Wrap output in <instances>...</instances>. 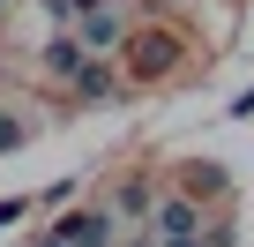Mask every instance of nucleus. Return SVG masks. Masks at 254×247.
<instances>
[{
  "label": "nucleus",
  "mask_w": 254,
  "mask_h": 247,
  "mask_svg": "<svg viewBox=\"0 0 254 247\" xmlns=\"http://www.w3.org/2000/svg\"><path fill=\"white\" fill-rule=\"evenodd\" d=\"M180 68V38H135V45H127V75H135V82H157V75H172Z\"/></svg>",
  "instance_id": "nucleus-1"
},
{
  "label": "nucleus",
  "mask_w": 254,
  "mask_h": 247,
  "mask_svg": "<svg viewBox=\"0 0 254 247\" xmlns=\"http://www.w3.org/2000/svg\"><path fill=\"white\" fill-rule=\"evenodd\" d=\"M60 232H67V247H120V217L112 210H67Z\"/></svg>",
  "instance_id": "nucleus-2"
},
{
  "label": "nucleus",
  "mask_w": 254,
  "mask_h": 247,
  "mask_svg": "<svg viewBox=\"0 0 254 247\" xmlns=\"http://www.w3.org/2000/svg\"><path fill=\"white\" fill-rule=\"evenodd\" d=\"M105 210L120 217V232H127V225H142V217H157V187H150V172H127V180H120V195H112Z\"/></svg>",
  "instance_id": "nucleus-3"
},
{
  "label": "nucleus",
  "mask_w": 254,
  "mask_h": 247,
  "mask_svg": "<svg viewBox=\"0 0 254 247\" xmlns=\"http://www.w3.org/2000/svg\"><path fill=\"white\" fill-rule=\"evenodd\" d=\"M67 90H75L82 105H105V97H120V68H112L105 53H90V60H82V75H75Z\"/></svg>",
  "instance_id": "nucleus-4"
},
{
  "label": "nucleus",
  "mask_w": 254,
  "mask_h": 247,
  "mask_svg": "<svg viewBox=\"0 0 254 247\" xmlns=\"http://www.w3.org/2000/svg\"><path fill=\"white\" fill-rule=\"evenodd\" d=\"M75 38H82L90 53H112V45L127 38V23H120L112 8H105V0H97V8H90V15H75Z\"/></svg>",
  "instance_id": "nucleus-5"
},
{
  "label": "nucleus",
  "mask_w": 254,
  "mask_h": 247,
  "mask_svg": "<svg viewBox=\"0 0 254 247\" xmlns=\"http://www.w3.org/2000/svg\"><path fill=\"white\" fill-rule=\"evenodd\" d=\"M187 232H202L194 195H165V202H157V240H187Z\"/></svg>",
  "instance_id": "nucleus-6"
},
{
  "label": "nucleus",
  "mask_w": 254,
  "mask_h": 247,
  "mask_svg": "<svg viewBox=\"0 0 254 247\" xmlns=\"http://www.w3.org/2000/svg\"><path fill=\"white\" fill-rule=\"evenodd\" d=\"M82 60H90V45H82V38H75V30H60V38H53V45H45V68H53V75H60V82H75V75H82Z\"/></svg>",
  "instance_id": "nucleus-7"
},
{
  "label": "nucleus",
  "mask_w": 254,
  "mask_h": 247,
  "mask_svg": "<svg viewBox=\"0 0 254 247\" xmlns=\"http://www.w3.org/2000/svg\"><path fill=\"white\" fill-rule=\"evenodd\" d=\"M15 143H23V120H15V112H0V150H15Z\"/></svg>",
  "instance_id": "nucleus-8"
},
{
  "label": "nucleus",
  "mask_w": 254,
  "mask_h": 247,
  "mask_svg": "<svg viewBox=\"0 0 254 247\" xmlns=\"http://www.w3.org/2000/svg\"><path fill=\"white\" fill-rule=\"evenodd\" d=\"M23 217H30V202H23V195H8V202H0V225H23Z\"/></svg>",
  "instance_id": "nucleus-9"
},
{
  "label": "nucleus",
  "mask_w": 254,
  "mask_h": 247,
  "mask_svg": "<svg viewBox=\"0 0 254 247\" xmlns=\"http://www.w3.org/2000/svg\"><path fill=\"white\" fill-rule=\"evenodd\" d=\"M157 247H232V240H224V232H217V240H202V232H187V240H157Z\"/></svg>",
  "instance_id": "nucleus-10"
},
{
  "label": "nucleus",
  "mask_w": 254,
  "mask_h": 247,
  "mask_svg": "<svg viewBox=\"0 0 254 247\" xmlns=\"http://www.w3.org/2000/svg\"><path fill=\"white\" fill-rule=\"evenodd\" d=\"M38 247H67V232H60V225H53V232H45V240H38Z\"/></svg>",
  "instance_id": "nucleus-11"
},
{
  "label": "nucleus",
  "mask_w": 254,
  "mask_h": 247,
  "mask_svg": "<svg viewBox=\"0 0 254 247\" xmlns=\"http://www.w3.org/2000/svg\"><path fill=\"white\" fill-rule=\"evenodd\" d=\"M120 247H157V240H142V232H127V240H120Z\"/></svg>",
  "instance_id": "nucleus-12"
}]
</instances>
